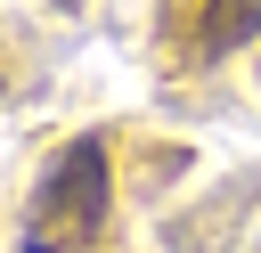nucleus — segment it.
<instances>
[{"mask_svg": "<svg viewBox=\"0 0 261 253\" xmlns=\"http://www.w3.org/2000/svg\"><path fill=\"white\" fill-rule=\"evenodd\" d=\"M106 212H114V171H106V139L98 131H82L49 171H41V188H33V204H24V253H82V245H98L106 237Z\"/></svg>", "mask_w": 261, "mask_h": 253, "instance_id": "nucleus-1", "label": "nucleus"}, {"mask_svg": "<svg viewBox=\"0 0 261 253\" xmlns=\"http://www.w3.org/2000/svg\"><path fill=\"white\" fill-rule=\"evenodd\" d=\"M204 57H228L245 41H261V0H204Z\"/></svg>", "mask_w": 261, "mask_h": 253, "instance_id": "nucleus-2", "label": "nucleus"}]
</instances>
